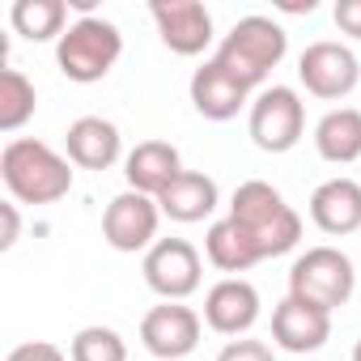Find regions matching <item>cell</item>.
Listing matches in <instances>:
<instances>
[{
    "label": "cell",
    "mask_w": 361,
    "mask_h": 361,
    "mask_svg": "<svg viewBox=\"0 0 361 361\" xmlns=\"http://www.w3.org/2000/svg\"><path fill=\"white\" fill-rule=\"evenodd\" d=\"M0 178L18 204H56L73 192L68 157H60L47 140L18 136L0 153Z\"/></svg>",
    "instance_id": "1"
},
{
    "label": "cell",
    "mask_w": 361,
    "mask_h": 361,
    "mask_svg": "<svg viewBox=\"0 0 361 361\" xmlns=\"http://www.w3.org/2000/svg\"><path fill=\"white\" fill-rule=\"evenodd\" d=\"M230 217L251 234V243L259 247L264 259H276V255H285L302 243V217L285 204V196L272 183H264V178L238 183V192L230 200Z\"/></svg>",
    "instance_id": "2"
},
{
    "label": "cell",
    "mask_w": 361,
    "mask_h": 361,
    "mask_svg": "<svg viewBox=\"0 0 361 361\" xmlns=\"http://www.w3.org/2000/svg\"><path fill=\"white\" fill-rule=\"evenodd\" d=\"M285 51H289V35L272 22V18H259V13H251V18H243V22H234L230 26V35L217 43V64L238 81V85H247L251 94L268 81V73L285 60Z\"/></svg>",
    "instance_id": "3"
},
{
    "label": "cell",
    "mask_w": 361,
    "mask_h": 361,
    "mask_svg": "<svg viewBox=\"0 0 361 361\" xmlns=\"http://www.w3.org/2000/svg\"><path fill=\"white\" fill-rule=\"evenodd\" d=\"M119 56H123V35L106 18H77L64 30V39L56 43V64L77 85L102 81L119 64Z\"/></svg>",
    "instance_id": "4"
},
{
    "label": "cell",
    "mask_w": 361,
    "mask_h": 361,
    "mask_svg": "<svg viewBox=\"0 0 361 361\" xmlns=\"http://www.w3.org/2000/svg\"><path fill=\"white\" fill-rule=\"evenodd\" d=\"M353 289H357V268L340 247H310L289 268V298L323 306L327 314L336 306H348Z\"/></svg>",
    "instance_id": "5"
},
{
    "label": "cell",
    "mask_w": 361,
    "mask_h": 361,
    "mask_svg": "<svg viewBox=\"0 0 361 361\" xmlns=\"http://www.w3.org/2000/svg\"><path fill=\"white\" fill-rule=\"evenodd\" d=\"M251 140L264 153H289L302 132H306V106L298 98V90L289 85H268L251 98V115H247Z\"/></svg>",
    "instance_id": "6"
},
{
    "label": "cell",
    "mask_w": 361,
    "mask_h": 361,
    "mask_svg": "<svg viewBox=\"0 0 361 361\" xmlns=\"http://www.w3.org/2000/svg\"><path fill=\"white\" fill-rule=\"evenodd\" d=\"M145 285L161 298V302H183L200 289V251L188 243V238H157L149 251H145Z\"/></svg>",
    "instance_id": "7"
},
{
    "label": "cell",
    "mask_w": 361,
    "mask_h": 361,
    "mask_svg": "<svg viewBox=\"0 0 361 361\" xmlns=\"http://www.w3.org/2000/svg\"><path fill=\"white\" fill-rule=\"evenodd\" d=\"M298 81L306 85V94H314L323 102H340V98H348L357 90L361 64H357L353 47L323 39V43H310L298 56Z\"/></svg>",
    "instance_id": "8"
},
{
    "label": "cell",
    "mask_w": 361,
    "mask_h": 361,
    "mask_svg": "<svg viewBox=\"0 0 361 361\" xmlns=\"http://www.w3.org/2000/svg\"><path fill=\"white\" fill-rule=\"evenodd\" d=\"M200 331H204L200 314L192 306H183V302H161V306H153L140 319V344L157 361H183V357H192L196 344H200Z\"/></svg>",
    "instance_id": "9"
},
{
    "label": "cell",
    "mask_w": 361,
    "mask_h": 361,
    "mask_svg": "<svg viewBox=\"0 0 361 361\" xmlns=\"http://www.w3.org/2000/svg\"><path fill=\"white\" fill-rule=\"evenodd\" d=\"M157 221H161V209L153 196H140V192H119L106 213H102V238L123 251V255H136V251H149L157 243Z\"/></svg>",
    "instance_id": "10"
},
{
    "label": "cell",
    "mask_w": 361,
    "mask_h": 361,
    "mask_svg": "<svg viewBox=\"0 0 361 361\" xmlns=\"http://www.w3.org/2000/svg\"><path fill=\"white\" fill-rule=\"evenodd\" d=\"M149 18L174 56H200L213 43V13L200 0H153Z\"/></svg>",
    "instance_id": "11"
},
{
    "label": "cell",
    "mask_w": 361,
    "mask_h": 361,
    "mask_svg": "<svg viewBox=\"0 0 361 361\" xmlns=\"http://www.w3.org/2000/svg\"><path fill=\"white\" fill-rule=\"evenodd\" d=\"M204 323L217 331V336H247L255 323H259V289L243 276H226L217 281L209 293H204Z\"/></svg>",
    "instance_id": "12"
},
{
    "label": "cell",
    "mask_w": 361,
    "mask_h": 361,
    "mask_svg": "<svg viewBox=\"0 0 361 361\" xmlns=\"http://www.w3.org/2000/svg\"><path fill=\"white\" fill-rule=\"evenodd\" d=\"M272 340L285 348V353H319L327 340H331V314L323 306H310L302 298H285L276 310H272Z\"/></svg>",
    "instance_id": "13"
},
{
    "label": "cell",
    "mask_w": 361,
    "mask_h": 361,
    "mask_svg": "<svg viewBox=\"0 0 361 361\" xmlns=\"http://www.w3.org/2000/svg\"><path fill=\"white\" fill-rule=\"evenodd\" d=\"M64 145H68V161L81 166V170H111L119 157H123V136L111 119L102 115H81L68 123L64 132Z\"/></svg>",
    "instance_id": "14"
},
{
    "label": "cell",
    "mask_w": 361,
    "mask_h": 361,
    "mask_svg": "<svg viewBox=\"0 0 361 361\" xmlns=\"http://www.w3.org/2000/svg\"><path fill=\"white\" fill-rule=\"evenodd\" d=\"M183 174V157H178V149L170 140H140L128 157H123V178L128 188L140 192V196H161L174 178Z\"/></svg>",
    "instance_id": "15"
},
{
    "label": "cell",
    "mask_w": 361,
    "mask_h": 361,
    "mask_svg": "<svg viewBox=\"0 0 361 361\" xmlns=\"http://www.w3.org/2000/svg\"><path fill=\"white\" fill-rule=\"evenodd\" d=\"M192 106L204 115V119H213V123H226V119H234L243 106H251V90L247 85H238L217 60H204L196 73H192Z\"/></svg>",
    "instance_id": "16"
},
{
    "label": "cell",
    "mask_w": 361,
    "mask_h": 361,
    "mask_svg": "<svg viewBox=\"0 0 361 361\" xmlns=\"http://www.w3.org/2000/svg\"><path fill=\"white\" fill-rule=\"evenodd\" d=\"M310 221L331 238L357 234L361 230V183H353V178H327V183H319L310 196Z\"/></svg>",
    "instance_id": "17"
},
{
    "label": "cell",
    "mask_w": 361,
    "mask_h": 361,
    "mask_svg": "<svg viewBox=\"0 0 361 361\" xmlns=\"http://www.w3.org/2000/svg\"><path fill=\"white\" fill-rule=\"evenodd\" d=\"M217 200H221V192H217V183H213L204 170H183L157 196V209H161V217H170L178 226H196V221L213 217Z\"/></svg>",
    "instance_id": "18"
},
{
    "label": "cell",
    "mask_w": 361,
    "mask_h": 361,
    "mask_svg": "<svg viewBox=\"0 0 361 361\" xmlns=\"http://www.w3.org/2000/svg\"><path fill=\"white\" fill-rule=\"evenodd\" d=\"M204 255H209V264L213 268H221V272H230V276H238V272H251L264 255H259V247L251 243V234L234 221V217H226V221H213L209 226V234H204Z\"/></svg>",
    "instance_id": "19"
},
{
    "label": "cell",
    "mask_w": 361,
    "mask_h": 361,
    "mask_svg": "<svg viewBox=\"0 0 361 361\" xmlns=\"http://www.w3.org/2000/svg\"><path fill=\"white\" fill-rule=\"evenodd\" d=\"M314 149L331 166H348L361 157V111L336 106L314 123Z\"/></svg>",
    "instance_id": "20"
},
{
    "label": "cell",
    "mask_w": 361,
    "mask_h": 361,
    "mask_svg": "<svg viewBox=\"0 0 361 361\" xmlns=\"http://www.w3.org/2000/svg\"><path fill=\"white\" fill-rule=\"evenodd\" d=\"M9 22L22 39L30 43H47V39H64V22H68V5L64 0H18L9 9Z\"/></svg>",
    "instance_id": "21"
},
{
    "label": "cell",
    "mask_w": 361,
    "mask_h": 361,
    "mask_svg": "<svg viewBox=\"0 0 361 361\" xmlns=\"http://www.w3.org/2000/svg\"><path fill=\"white\" fill-rule=\"evenodd\" d=\"M35 106H39V94H35V81L22 68H5V73H0V132L26 128Z\"/></svg>",
    "instance_id": "22"
},
{
    "label": "cell",
    "mask_w": 361,
    "mask_h": 361,
    "mask_svg": "<svg viewBox=\"0 0 361 361\" xmlns=\"http://www.w3.org/2000/svg\"><path fill=\"white\" fill-rule=\"evenodd\" d=\"M68 361H128V344L115 327H81L68 344Z\"/></svg>",
    "instance_id": "23"
},
{
    "label": "cell",
    "mask_w": 361,
    "mask_h": 361,
    "mask_svg": "<svg viewBox=\"0 0 361 361\" xmlns=\"http://www.w3.org/2000/svg\"><path fill=\"white\" fill-rule=\"evenodd\" d=\"M217 361H276V353H272L264 340H247V336H238V340H230V344L217 353Z\"/></svg>",
    "instance_id": "24"
},
{
    "label": "cell",
    "mask_w": 361,
    "mask_h": 361,
    "mask_svg": "<svg viewBox=\"0 0 361 361\" xmlns=\"http://www.w3.org/2000/svg\"><path fill=\"white\" fill-rule=\"evenodd\" d=\"M5 361H68L56 344H47V340H26V344H18Z\"/></svg>",
    "instance_id": "25"
},
{
    "label": "cell",
    "mask_w": 361,
    "mask_h": 361,
    "mask_svg": "<svg viewBox=\"0 0 361 361\" xmlns=\"http://www.w3.org/2000/svg\"><path fill=\"white\" fill-rule=\"evenodd\" d=\"M336 26H340V35H348V39H357L361 43V0H336Z\"/></svg>",
    "instance_id": "26"
},
{
    "label": "cell",
    "mask_w": 361,
    "mask_h": 361,
    "mask_svg": "<svg viewBox=\"0 0 361 361\" xmlns=\"http://www.w3.org/2000/svg\"><path fill=\"white\" fill-rule=\"evenodd\" d=\"M0 217H5V234H0V251H9V247L18 243V234H22V221H18V200L0 204Z\"/></svg>",
    "instance_id": "27"
},
{
    "label": "cell",
    "mask_w": 361,
    "mask_h": 361,
    "mask_svg": "<svg viewBox=\"0 0 361 361\" xmlns=\"http://www.w3.org/2000/svg\"><path fill=\"white\" fill-rule=\"evenodd\" d=\"M353 361H361V340H357V348H353Z\"/></svg>",
    "instance_id": "28"
}]
</instances>
